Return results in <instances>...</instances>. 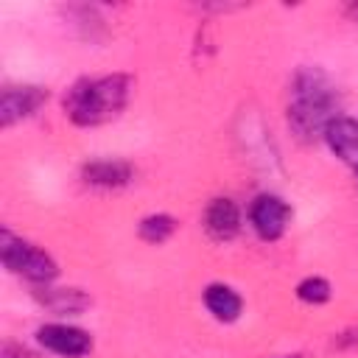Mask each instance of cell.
I'll return each instance as SVG.
<instances>
[{
	"mask_svg": "<svg viewBox=\"0 0 358 358\" xmlns=\"http://www.w3.org/2000/svg\"><path fill=\"white\" fill-rule=\"evenodd\" d=\"M338 117V92L330 78L316 67H302L291 81L288 126L302 143L324 137L330 120Z\"/></svg>",
	"mask_w": 358,
	"mask_h": 358,
	"instance_id": "1",
	"label": "cell"
},
{
	"mask_svg": "<svg viewBox=\"0 0 358 358\" xmlns=\"http://www.w3.org/2000/svg\"><path fill=\"white\" fill-rule=\"evenodd\" d=\"M131 95V78L123 73H109V76H90L76 81L64 92V115L76 126H101L115 120Z\"/></svg>",
	"mask_w": 358,
	"mask_h": 358,
	"instance_id": "2",
	"label": "cell"
},
{
	"mask_svg": "<svg viewBox=\"0 0 358 358\" xmlns=\"http://www.w3.org/2000/svg\"><path fill=\"white\" fill-rule=\"evenodd\" d=\"M0 252H3V266L11 274H17V277H22L28 282L50 285L59 277L56 260L45 249H39L36 243H31L25 238H17L11 229H3V246H0Z\"/></svg>",
	"mask_w": 358,
	"mask_h": 358,
	"instance_id": "3",
	"label": "cell"
},
{
	"mask_svg": "<svg viewBox=\"0 0 358 358\" xmlns=\"http://www.w3.org/2000/svg\"><path fill=\"white\" fill-rule=\"evenodd\" d=\"M249 224L263 241H280L291 224V207L274 193H260L249 204Z\"/></svg>",
	"mask_w": 358,
	"mask_h": 358,
	"instance_id": "4",
	"label": "cell"
},
{
	"mask_svg": "<svg viewBox=\"0 0 358 358\" xmlns=\"http://www.w3.org/2000/svg\"><path fill=\"white\" fill-rule=\"evenodd\" d=\"M36 341L62 358H84L87 352H92V336L76 324H64V322H50L42 324L36 330Z\"/></svg>",
	"mask_w": 358,
	"mask_h": 358,
	"instance_id": "5",
	"label": "cell"
},
{
	"mask_svg": "<svg viewBox=\"0 0 358 358\" xmlns=\"http://www.w3.org/2000/svg\"><path fill=\"white\" fill-rule=\"evenodd\" d=\"M45 101H48V90L45 87H34V84L6 87L0 92V126L8 129L14 123L31 117Z\"/></svg>",
	"mask_w": 358,
	"mask_h": 358,
	"instance_id": "6",
	"label": "cell"
},
{
	"mask_svg": "<svg viewBox=\"0 0 358 358\" xmlns=\"http://www.w3.org/2000/svg\"><path fill=\"white\" fill-rule=\"evenodd\" d=\"M204 229L213 241H232L241 232V207L229 196H218L204 207Z\"/></svg>",
	"mask_w": 358,
	"mask_h": 358,
	"instance_id": "7",
	"label": "cell"
},
{
	"mask_svg": "<svg viewBox=\"0 0 358 358\" xmlns=\"http://www.w3.org/2000/svg\"><path fill=\"white\" fill-rule=\"evenodd\" d=\"M324 143L330 145V151L355 171L358 176V120L338 115L336 120H330V126L324 129Z\"/></svg>",
	"mask_w": 358,
	"mask_h": 358,
	"instance_id": "8",
	"label": "cell"
},
{
	"mask_svg": "<svg viewBox=\"0 0 358 358\" xmlns=\"http://www.w3.org/2000/svg\"><path fill=\"white\" fill-rule=\"evenodd\" d=\"M81 179L92 187H103V190H115V187H123L134 179V168L126 162V159H90L84 162L81 168Z\"/></svg>",
	"mask_w": 358,
	"mask_h": 358,
	"instance_id": "9",
	"label": "cell"
},
{
	"mask_svg": "<svg viewBox=\"0 0 358 358\" xmlns=\"http://www.w3.org/2000/svg\"><path fill=\"white\" fill-rule=\"evenodd\" d=\"M204 308L210 310V316L215 322L229 324V322H238L241 319L243 299H241V294L232 285H227V282H210L204 288Z\"/></svg>",
	"mask_w": 358,
	"mask_h": 358,
	"instance_id": "10",
	"label": "cell"
},
{
	"mask_svg": "<svg viewBox=\"0 0 358 358\" xmlns=\"http://www.w3.org/2000/svg\"><path fill=\"white\" fill-rule=\"evenodd\" d=\"M36 299L59 313V316H73V313H81L87 305H90V296L78 288H53V285H39L36 288Z\"/></svg>",
	"mask_w": 358,
	"mask_h": 358,
	"instance_id": "11",
	"label": "cell"
},
{
	"mask_svg": "<svg viewBox=\"0 0 358 358\" xmlns=\"http://www.w3.org/2000/svg\"><path fill=\"white\" fill-rule=\"evenodd\" d=\"M173 232H176V218H171L165 213H154L140 221V238L145 243H165Z\"/></svg>",
	"mask_w": 358,
	"mask_h": 358,
	"instance_id": "12",
	"label": "cell"
},
{
	"mask_svg": "<svg viewBox=\"0 0 358 358\" xmlns=\"http://www.w3.org/2000/svg\"><path fill=\"white\" fill-rule=\"evenodd\" d=\"M330 296H333V288L324 277H305L296 285V299L305 305H324Z\"/></svg>",
	"mask_w": 358,
	"mask_h": 358,
	"instance_id": "13",
	"label": "cell"
},
{
	"mask_svg": "<svg viewBox=\"0 0 358 358\" xmlns=\"http://www.w3.org/2000/svg\"><path fill=\"white\" fill-rule=\"evenodd\" d=\"M0 358H36L28 347H22V344H3V352H0Z\"/></svg>",
	"mask_w": 358,
	"mask_h": 358,
	"instance_id": "14",
	"label": "cell"
},
{
	"mask_svg": "<svg viewBox=\"0 0 358 358\" xmlns=\"http://www.w3.org/2000/svg\"><path fill=\"white\" fill-rule=\"evenodd\" d=\"M280 358H299V355H280Z\"/></svg>",
	"mask_w": 358,
	"mask_h": 358,
	"instance_id": "15",
	"label": "cell"
}]
</instances>
